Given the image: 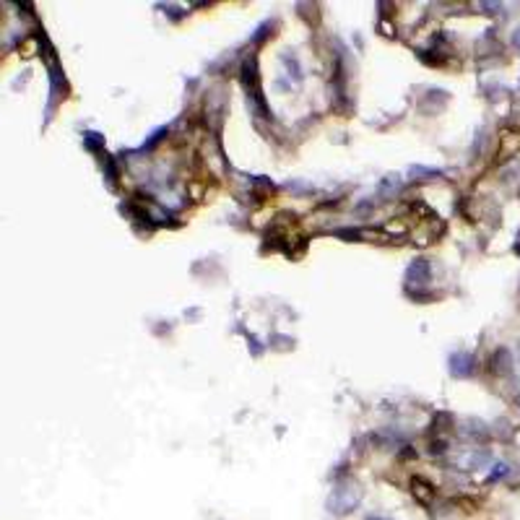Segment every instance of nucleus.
<instances>
[{
  "label": "nucleus",
  "instance_id": "1",
  "mask_svg": "<svg viewBox=\"0 0 520 520\" xmlns=\"http://www.w3.org/2000/svg\"><path fill=\"white\" fill-rule=\"evenodd\" d=\"M362 500V489L356 487V484H343V487H338L336 492H333L330 497V510L336 513V515H346V513H351L356 505H359Z\"/></svg>",
  "mask_w": 520,
  "mask_h": 520
},
{
  "label": "nucleus",
  "instance_id": "2",
  "mask_svg": "<svg viewBox=\"0 0 520 520\" xmlns=\"http://www.w3.org/2000/svg\"><path fill=\"white\" fill-rule=\"evenodd\" d=\"M411 492H414V497H416V500H419L421 505H432V502H434V494H437L432 484L424 481V479H414V481H411Z\"/></svg>",
  "mask_w": 520,
  "mask_h": 520
},
{
  "label": "nucleus",
  "instance_id": "3",
  "mask_svg": "<svg viewBox=\"0 0 520 520\" xmlns=\"http://www.w3.org/2000/svg\"><path fill=\"white\" fill-rule=\"evenodd\" d=\"M450 372L455 377H468L473 372V356L471 354H455L450 359Z\"/></svg>",
  "mask_w": 520,
  "mask_h": 520
},
{
  "label": "nucleus",
  "instance_id": "4",
  "mask_svg": "<svg viewBox=\"0 0 520 520\" xmlns=\"http://www.w3.org/2000/svg\"><path fill=\"white\" fill-rule=\"evenodd\" d=\"M429 273H432V271H429V263H426V260H416L411 268H409V276H406V279H409L411 284H426V281H429Z\"/></svg>",
  "mask_w": 520,
  "mask_h": 520
},
{
  "label": "nucleus",
  "instance_id": "5",
  "mask_svg": "<svg viewBox=\"0 0 520 520\" xmlns=\"http://www.w3.org/2000/svg\"><path fill=\"white\" fill-rule=\"evenodd\" d=\"M502 141H505L502 156L507 159V156H510V154H515V151H518V146H520V135H518V133H507V135L502 138Z\"/></svg>",
  "mask_w": 520,
  "mask_h": 520
},
{
  "label": "nucleus",
  "instance_id": "6",
  "mask_svg": "<svg viewBox=\"0 0 520 520\" xmlns=\"http://www.w3.org/2000/svg\"><path fill=\"white\" fill-rule=\"evenodd\" d=\"M367 520H388V518H380V515H369Z\"/></svg>",
  "mask_w": 520,
  "mask_h": 520
},
{
  "label": "nucleus",
  "instance_id": "7",
  "mask_svg": "<svg viewBox=\"0 0 520 520\" xmlns=\"http://www.w3.org/2000/svg\"><path fill=\"white\" fill-rule=\"evenodd\" d=\"M515 44H518V47H520V29L515 31Z\"/></svg>",
  "mask_w": 520,
  "mask_h": 520
}]
</instances>
